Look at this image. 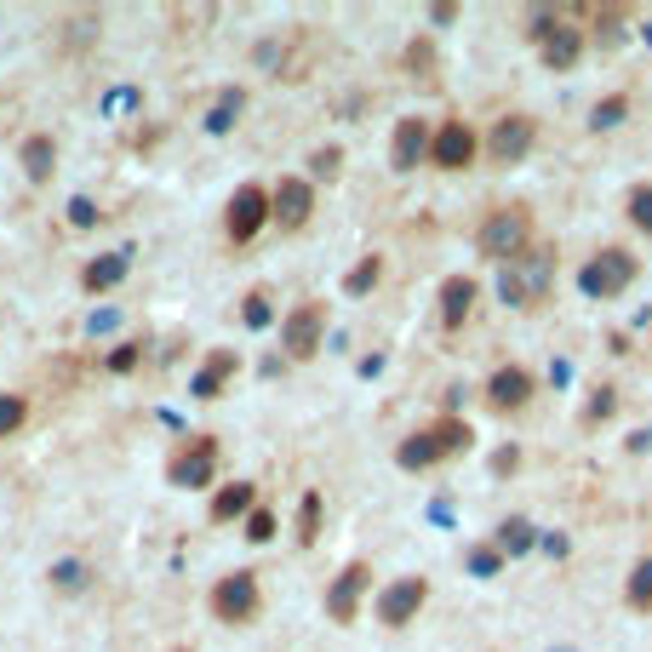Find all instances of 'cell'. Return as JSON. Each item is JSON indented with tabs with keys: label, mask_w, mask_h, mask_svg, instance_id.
Listing matches in <instances>:
<instances>
[{
	"label": "cell",
	"mask_w": 652,
	"mask_h": 652,
	"mask_svg": "<svg viewBox=\"0 0 652 652\" xmlns=\"http://www.w3.org/2000/svg\"><path fill=\"white\" fill-rule=\"evenodd\" d=\"M533 212L526 207H498L481 230H475V253L481 258H492L498 269H510V264H521L526 253H533Z\"/></svg>",
	"instance_id": "6da1fadb"
},
{
	"label": "cell",
	"mask_w": 652,
	"mask_h": 652,
	"mask_svg": "<svg viewBox=\"0 0 652 652\" xmlns=\"http://www.w3.org/2000/svg\"><path fill=\"white\" fill-rule=\"evenodd\" d=\"M469 441H475V430L464 418H441V423H430V430H412L407 441L395 446V464L400 469H435L441 458H458V453H469Z\"/></svg>",
	"instance_id": "7a4b0ae2"
},
{
	"label": "cell",
	"mask_w": 652,
	"mask_h": 652,
	"mask_svg": "<svg viewBox=\"0 0 652 652\" xmlns=\"http://www.w3.org/2000/svg\"><path fill=\"white\" fill-rule=\"evenodd\" d=\"M630 281H636V258L624 253V246H601V253L584 258V269H579L584 298H618V292H630Z\"/></svg>",
	"instance_id": "3957f363"
},
{
	"label": "cell",
	"mask_w": 652,
	"mask_h": 652,
	"mask_svg": "<svg viewBox=\"0 0 652 652\" xmlns=\"http://www.w3.org/2000/svg\"><path fill=\"white\" fill-rule=\"evenodd\" d=\"M212 475H218V435H189L178 453H172V464H166V481L178 492L212 487Z\"/></svg>",
	"instance_id": "277c9868"
},
{
	"label": "cell",
	"mask_w": 652,
	"mask_h": 652,
	"mask_svg": "<svg viewBox=\"0 0 652 652\" xmlns=\"http://www.w3.org/2000/svg\"><path fill=\"white\" fill-rule=\"evenodd\" d=\"M533 143H538V120L521 115V109H510V115L492 120V132H487L481 149L492 155V166H521L526 155H533Z\"/></svg>",
	"instance_id": "5b68a950"
},
{
	"label": "cell",
	"mask_w": 652,
	"mask_h": 652,
	"mask_svg": "<svg viewBox=\"0 0 652 652\" xmlns=\"http://www.w3.org/2000/svg\"><path fill=\"white\" fill-rule=\"evenodd\" d=\"M264 607V590H258V572H223L212 584V613L223 624H253Z\"/></svg>",
	"instance_id": "8992f818"
},
{
	"label": "cell",
	"mask_w": 652,
	"mask_h": 652,
	"mask_svg": "<svg viewBox=\"0 0 652 652\" xmlns=\"http://www.w3.org/2000/svg\"><path fill=\"white\" fill-rule=\"evenodd\" d=\"M326 338V304L321 298H304L287 321H281V349H287V361H310L315 349Z\"/></svg>",
	"instance_id": "52a82bcc"
},
{
	"label": "cell",
	"mask_w": 652,
	"mask_h": 652,
	"mask_svg": "<svg viewBox=\"0 0 652 652\" xmlns=\"http://www.w3.org/2000/svg\"><path fill=\"white\" fill-rule=\"evenodd\" d=\"M264 223H269V189H264V184H241V189L230 195L223 230H230V241H235V246H246V241H258Z\"/></svg>",
	"instance_id": "ba28073f"
},
{
	"label": "cell",
	"mask_w": 652,
	"mask_h": 652,
	"mask_svg": "<svg viewBox=\"0 0 652 652\" xmlns=\"http://www.w3.org/2000/svg\"><path fill=\"white\" fill-rule=\"evenodd\" d=\"M423 601H430V579L407 572V579H395V584L379 595V624H384V630H407V624L423 613Z\"/></svg>",
	"instance_id": "9c48e42d"
},
{
	"label": "cell",
	"mask_w": 652,
	"mask_h": 652,
	"mask_svg": "<svg viewBox=\"0 0 652 652\" xmlns=\"http://www.w3.org/2000/svg\"><path fill=\"white\" fill-rule=\"evenodd\" d=\"M498 292H504V304H510V310H533L538 298L549 292V258H533V253H526L521 264H510V269H504Z\"/></svg>",
	"instance_id": "30bf717a"
},
{
	"label": "cell",
	"mask_w": 652,
	"mask_h": 652,
	"mask_svg": "<svg viewBox=\"0 0 652 652\" xmlns=\"http://www.w3.org/2000/svg\"><path fill=\"white\" fill-rule=\"evenodd\" d=\"M366 584H372V567L366 561H349L333 584H326V618L333 624H356L361 601H366Z\"/></svg>",
	"instance_id": "8fae6325"
},
{
	"label": "cell",
	"mask_w": 652,
	"mask_h": 652,
	"mask_svg": "<svg viewBox=\"0 0 652 652\" xmlns=\"http://www.w3.org/2000/svg\"><path fill=\"white\" fill-rule=\"evenodd\" d=\"M475 149H481V138H475L464 120H441L435 138H430V166H441V172H464V166H475Z\"/></svg>",
	"instance_id": "7c38bea8"
},
{
	"label": "cell",
	"mask_w": 652,
	"mask_h": 652,
	"mask_svg": "<svg viewBox=\"0 0 652 652\" xmlns=\"http://www.w3.org/2000/svg\"><path fill=\"white\" fill-rule=\"evenodd\" d=\"M430 120L423 115H400L395 120V138H389V166L395 172H418L423 161H430Z\"/></svg>",
	"instance_id": "4fadbf2b"
},
{
	"label": "cell",
	"mask_w": 652,
	"mask_h": 652,
	"mask_svg": "<svg viewBox=\"0 0 652 652\" xmlns=\"http://www.w3.org/2000/svg\"><path fill=\"white\" fill-rule=\"evenodd\" d=\"M310 212H315V189H310V178H281V184L269 189V218L281 223V230H304Z\"/></svg>",
	"instance_id": "5bb4252c"
},
{
	"label": "cell",
	"mask_w": 652,
	"mask_h": 652,
	"mask_svg": "<svg viewBox=\"0 0 652 652\" xmlns=\"http://www.w3.org/2000/svg\"><path fill=\"white\" fill-rule=\"evenodd\" d=\"M533 395H538V379L526 366H498L487 379V407L492 412H521Z\"/></svg>",
	"instance_id": "9a60e30c"
},
{
	"label": "cell",
	"mask_w": 652,
	"mask_h": 652,
	"mask_svg": "<svg viewBox=\"0 0 652 652\" xmlns=\"http://www.w3.org/2000/svg\"><path fill=\"white\" fill-rule=\"evenodd\" d=\"M538 58H544V69H556V74H567V69H579V58H584V23H556L544 40H538Z\"/></svg>",
	"instance_id": "2e32d148"
},
{
	"label": "cell",
	"mask_w": 652,
	"mask_h": 652,
	"mask_svg": "<svg viewBox=\"0 0 652 652\" xmlns=\"http://www.w3.org/2000/svg\"><path fill=\"white\" fill-rule=\"evenodd\" d=\"M475 298H481L475 275H446V281H441V326H446V333H458V326L469 321Z\"/></svg>",
	"instance_id": "e0dca14e"
},
{
	"label": "cell",
	"mask_w": 652,
	"mask_h": 652,
	"mask_svg": "<svg viewBox=\"0 0 652 652\" xmlns=\"http://www.w3.org/2000/svg\"><path fill=\"white\" fill-rule=\"evenodd\" d=\"M235 372H241V356H235V349H212V356L200 361V372H195V384H189V389H195L200 400H218L223 384H230Z\"/></svg>",
	"instance_id": "ac0fdd59"
},
{
	"label": "cell",
	"mask_w": 652,
	"mask_h": 652,
	"mask_svg": "<svg viewBox=\"0 0 652 652\" xmlns=\"http://www.w3.org/2000/svg\"><path fill=\"white\" fill-rule=\"evenodd\" d=\"M18 161H23V172H30V184H46V178H53V172H58V138H46V132L23 138Z\"/></svg>",
	"instance_id": "d6986e66"
},
{
	"label": "cell",
	"mask_w": 652,
	"mask_h": 652,
	"mask_svg": "<svg viewBox=\"0 0 652 652\" xmlns=\"http://www.w3.org/2000/svg\"><path fill=\"white\" fill-rule=\"evenodd\" d=\"M253 510H258V487L253 481H230L212 498V521H246Z\"/></svg>",
	"instance_id": "ffe728a7"
},
{
	"label": "cell",
	"mask_w": 652,
	"mask_h": 652,
	"mask_svg": "<svg viewBox=\"0 0 652 652\" xmlns=\"http://www.w3.org/2000/svg\"><path fill=\"white\" fill-rule=\"evenodd\" d=\"M127 281V253H104V258H92L86 264V275H81V287L97 298V292H109V287H120Z\"/></svg>",
	"instance_id": "44dd1931"
},
{
	"label": "cell",
	"mask_w": 652,
	"mask_h": 652,
	"mask_svg": "<svg viewBox=\"0 0 652 652\" xmlns=\"http://www.w3.org/2000/svg\"><path fill=\"white\" fill-rule=\"evenodd\" d=\"M498 549H504V556H526V549L538 544V526L526 521V515H504L498 521V538H492Z\"/></svg>",
	"instance_id": "7402d4cb"
},
{
	"label": "cell",
	"mask_w": 652,
	"mask_h": 652,
	"mask_svg": "<svg viewBox=\"0 0 652 652\" xmlns=\"http://www.w3.org/2000/svg\"><path fill=\"white\" fill-rule=\"evenodd\" d=\"M624 115H630V92H613V97H601V104L590 109V127L613 132V127H624Z\"/></svg>",
	"instance_id": "603a6c76"
},
{
	"label": "cell",
	"mask_w": 652,
	"mask_h": 652,
	"mask_svg": "<svg viewBox=\"0 0 652 652\" xmlns=\"http://www.w3.org/2000/svg\"><path fill=\"white\" fill-rule=\"evenodd\" d=\"M624 601H630L636 613H652V556L630 567V584H624Z\"/></svg>",
	"instance_id": "cb8c5ba5"
},
{
	"label": "cell",
	"mask_w": 652,
	"mask_h": 652,
	"mask_svg": "<svg viewBox=\"0 0 652 652\" xmlns=\"http://www.w3.org/2000/svg\"><path fill=\"white\" fill-rule=\"evenodd\" d=\"M379 275H384V258H379V253H366L356 269L344 275V292H372V287H379Z\"/></svg>",
	"instance_id": "d4e9b609"
},
{
	"label": "cell",
	"mask_w": 652,
	"mask_h": 652,
	"mask_svg": "<svg viewBox=\"0 0 652 652\" xmlns=\"http://www.w3.org/2000/svg\"><path fill=\"white\" fill-rule=\"evenodd\" d=\"M504 549H498V544H475L469 549V572H475V579H498V572H504Z\"/></svg>",
	"instance_id": "484cf974"
},
{
	"label": "cell",
	"mask_w": 652,
	"mask_h": 652,
	"mask_svg": "<svg viewBox=\"0 0 652 652\" xmlns=\"http://www.w3.org/2000/svg\"><path fill=\"white\" fill-rule=\"evenodd\" d=\"M579 18H584V30L613 35V30H624V23H630V7H584Z\"/></svg>",
	"instance_id": "4316f807"
},
{
	"label": "cell",
	"mask_w": 652,
	"mask_h": 652,
	"mask_svg": "<svg viewBox=\"0 0 652 652\" xmlns=\"http://www.w3.org/2000/svg\"><path fill=\"white\" fill-rule=\"evenodd\" d=\"M624 212H630V223H636V230L652 241V184H636V189H630V200H624Z\"/></svg>",
	"instance_id": "83f0119b"
},
{
	"label": "cell",
	"mask_w": 652,
	"mask_h": 652,
	"mask_svg": "<svg viewBox=\"0 0 652 652\" xmlns=\"http://www.w3.org/2000/svg\"><path fill=\"white\" fill-rule=\"evenodd\" d=\"M321 538V492H304V504H298V544H315Z\"/></svg>",
	"instance_id": "f1b7e54d"
},
{
	"label": "cell",
	"mask_w": 652,
	"mask_h": 652,
	"mask_svg": "<svg viewBox=\"0 0 652 652\" xmlns=\"http://www.w3.org/2000/svg\"><path fill=\"white\" fill-rule=\"evenodd\" d=\"M23 418H30V400H23V395H0V441H12L23 430Z\"/></svg>",
	"instance_id": "f546056e"
},
{
	"label": "cell",
	"mask_w": 652,
	"mask_h": 652,
	"mask_svg": "<svg viewBox=\"0 0 652 652\" xmlns=\"http://www.w3.org/2000/svg\"><path fill=\"white\" fill-rule=\"evenodd\" d=\"M275 533H281V526H275V510H253V515H246V544H269Z\"/></svg>",
	"instance_id": "4dcf8cb0"
},
{
	"label": "cell",
	"mask_w": 652,
	"mask_h": 652,
	"mask_svg": "<svg viewBox=\"0 0 652 652\" xmlns=\"http://www.w3.org/2000/svg\"><path fill=\"white\" fill-rule=\"evenodd\" d=\"M613 412H618V389H613V384H601V389H595V400L584 407V423H607Z\"/></svg>",
	"instance_id": "1f68e13d"
},
{
	"label": "cell",
	"mask_w": 652,
	"mask_h": 652,
	"mask_svg": "<svg viewBox=\"0 0 652 652\" xmlns=\"http://www.w3.org/2000/svg\"><path fill=\"white\" fill-rule=\"evenodd\" d=\"M310 172H315V178H338V172H344V149H338V143L315 149V155H310Z\"/></svg>",
	"instance_id": "d6a6232c"
},
{
	"label": "cell",
	"mask_w": 652,
	"mask_h": 652,
	"mask_svg": "<svg viewBox=\"0 0 652 652\" xmlns=\"http://www.w3.org/2000/svg\"><path fill=\"white\" fill-rule=\"evenodd\" d=\"M241 321H246V326H269V292H246Z\"/></svg>",
	"instance_id": "836d02e7"
},
{
	"label": "cell",
	"mask_w": 652,
	"mask_h": 652,
	"mask_svg": "<svg viewBox=\"0 0 652 652\" xmlns=\"http://www.w3.org/2000/svg\"><path fill=\"white\" fill-rule=\"evenodd\" d=\"M235 109H241V92H230V97H223V104L207 115V127H212V132H230V127H235Z\"/></svg>",
	"instance_id": "e575fe53"
},
{
	"label": "cell",
	"mask_w": 652,
	"mask_h": 652,
	"mask_svg": "<svg viewBox=\"0 0 652 652\" xmlns=\"http://www.w3.org/2000/svg\"><path fill=\"white\" fill-rule=\"evenodd\" d=\"M407 69H412V74H430V69H435V46H430V40H412V46H407Z\"/></svg>",
	"instance_id": "d590c367"
},
{
	"label": "cell",
	"mask_w": 652,
	"mask_h": 652,
	"mask_svg": "<svg viewBox=\"0 0 652 652\" xmlns=\"http://www.w3.org/2000/svg\"><path fill=\"white\" fill-rule=\"evenodd\" d=\"M556 23H561V12H549V7H544V12H533V18H526V40L538 46L549 30H556Z\"/></svg>",
	"instance_id": "8d00e7d4"
},
{
	"label": "cell",
	"mask_w": 652,
	"mask_h": 652,
	"mask_svg": "<svg viewBox=\"0 0 652 652\" xmlns=\"http://www.w3.org/2000/svg\"><path fill=\"white\" fill-rule=\"evenodd\" d=\"M69 223H74V230H92V223H97V207H92L86 195H81V200H69Z\"/></svg>",
	"instance_id": "74e56055"
},
{
	"label": "cell",
	"mask_w": 652,
	"mask_h": 652,
	"mask_svg": "<svg viewBox=\"0 0 652 652\" xmlns=\"http://www.w3.org/2000/svg\"><path fill=\"white\" fill-rule=\"evenodd\" d=\"M138 349H143V344H120L115 356H109V372H132V366H138Z\"/></svg>",
	"instance_id": "f35d334b"
},
{
	"label": "cell",
	"mask_w": 652,
	"mask_h": 652,
	"mask_svg": "<svg viewBox=\"0 0 652 652\" xmlns=\"http://www.w3.org/2000/svg\"><path fill=\"white\" fill-rule=\"evenodd\" d=\"M53 584H58V590H81V567H74V561H58V567H53Z\"/></svg>",
	"instance_id": "ab89813d"
},
{
	"label": "cell",
	"mask_w": 652,
	"mask_h": 652,
	"mask_svg": "<svg viewBox=\"0 0 652 652\" xmlns=\"http://www.w3.org/2000/svg\"><path fill=\"white\" fill-rule=\"evenodd\" d=\"M453 18H458L453 0H435V7H430V23H453Z\"/></svg>",
	"instance_id": "60d3db41"
},
{
	"label": "cell",
	"mask_w": 652,
	"mask_h": 652,
	"mask_svg": "<svg viewBox=\"0 0 652 652\" xmlns=\"http://www.w3.org/2000/svg\"><path fill=\"white\" fill-rule=\"evenodd\" d=\"M515 464H521V453H515V446H504V453H498V464H492V469H498V475H510Z\"/></svg>",
	"instance_id": "b9f144b4"
},
{
	"label": "cell",
	"mask_w": 652,
	"mask_h": 652,
	"mask_svg": "<svg viewBox=\"0 0 652 652\" xmlns=\"http://www.w3.org/2000/svg\"><path fill=\"white\" fill-rule=\"evenodd\" d=\"M178 652H195V647H178Z\"/></svg>",
	"instance_id": "7bdbcfd3"
}]
</instances>
